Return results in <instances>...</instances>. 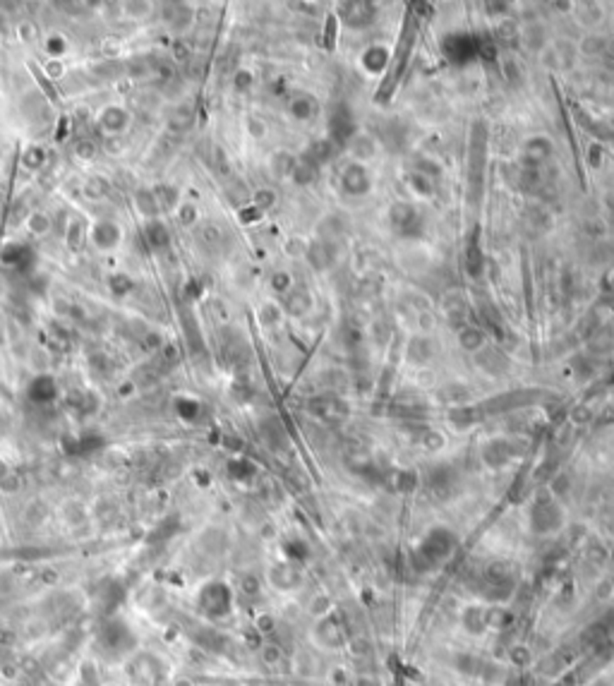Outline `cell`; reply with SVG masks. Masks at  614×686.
<instances>
[{
    "instance_id": "obj_20",
    "label": "cell",
    "mask_w": 614,
    "mask_h": 686,
    "mask_svg": "<svg viewBox=\"0 0 614 686\" xmlns=\"http://www.w3.org/2000/svg\"><path fill=\"white\" fill-rule=\"evenodd\" d=\"M518 36H521V31H518V27L514 22H502L497 27V36H495V41L499 43H504V46H511L514 48L516 43H518Z\"/></svg>"
},
{
    "instance_id": "obj_23",
    "label": "cell",
    "mask_w": 614,
    "mask_h": 686,
    "mask_svg": "<svg viewBox=\"0 0 614 686\" xmlns=\"http://www.w3.org/2000/svg\"><path fill=\"white\" fill-rule=\"evenodd\" d=\"M293 178L297 185H309L314 178H317V168H312L309 163L305 161H295V166H293Z\"/></svg>"
},
{
    "instance_id": "obj_13",
    "label": "cell",
    "mask_w": 614,
    "mask_h": 686,
    "mask_svg": "<svg viewBox=\"0 0 614 686\" xmlns=\"http://www.w3.org/2000/svg\"><path fill=\"white\" fill-rule=\"evenodd\" d=\"M336 144H334L331 140H317V142H312L307 147V152L302 154V161L309 163L312 168H317L319 171V166H324L327 161H331L334 159V154H336Z\"/></svg>"
},
{
    "instance_id": "obj_27",
    "label": "cell",
    "mask_w": 614,
    "mask_h": 686,
    "mask_svg": "<svg viewBox=\"0 0 614 686\" xmlns=\"http://www.w3.org/2000/svg\"><path fill=\"white\" fill-rule=\"evenodd\" d=\"M228 470L233 473V477H252L255 475V465H252L250 461H245V458H240V461H233L231 465H228Z\"/></svg>"
},
{
    "instance_id": "obj_17",
    "label": "cell",
    "mask_w": 614,
    "mask_h": 686,
    "mask_svg": "<svg viewBox=\"0 0 614 686\" xmlns=\"http://www.w3.org/2000/svg\"><path fill=\"white\" fill-rule=\"evenodd\" d=\"M283 555H286L288 562L302 564V562H307L309 555H312V547H309L302 538H290L283 543Z\"/></svg>"
},
{
    "instance_id": "obj_24",
    "label": "cell",
    "mask_w": 614,
    "mask_h": 686,
    "mask_svg": "<svg viewBox=\"0 0 614 686\" xmlns=\"http://www.w3.org/2000/svg\"><path fill=\"white\" fill-rule=\"evenodd\" d=\"M410 185H413V190L417 194H422V197H429V194H434V180L432 178H427V175H422V173H410Z\"/></svg>"
},
{
    "instance_id": "obj_11",
    "label": "cell",
    "mask_w": 614,
    "mask_h": 686,
    "mask_svg": "<svg viewBox=\"0 0 614 686\" xmlns=\"http://www.w3.org/2000/svg\"><path fill=\"white\" fill-rule=\"evenodd\" d=\"M480 231L473 228L471 238H468L466 245V269L473 279H478L480 274L485 272V255H483V245H480Z\"/></svg>"
},
{
    "instance_id": "obj_15",
    "label": "cell",
    "mask_w": 614,
    "mask_h": 686,
    "mask_svg": "<svg viewBox=\"0 0 614 686\" xmlns=\"http://www.w3.org/2000/svg\"><path fill=\"white\" fill-rule=\"evenodd\" d=\"M389 60H391L389 48L384 46H372L363 53V67L367 72H382L389 65Z\"/></svg>"
},
{
    "instance_id": "obj_5",
    "label": "cell",
    "mask_w": 614,
    "mask_h": 686,
    "mask_svg": "<svg viewBox=\"0 0 614 686\" xmlns=\"http://www.w3.org/2000/svg\"><path fill=\"white\" fill-rule=\"evenodd\" d=\"M199 607L202 612L221 619L233 609V593L226 583H209L204 590L199 593Z\"/></svg>"
},
{
    "instance_id": "obj_18",
    "label": "cell",
    "mask_w": 614,
    "mask_h": 686,
    "mask_svg": "<svg viewBox=\"0 0 614 686\" xmlns=\"http://www.w3.org/2000/svg\"><path fill=\"white\" fill-rule=\"evenodd\" d=\"M461 345H464L466 350H478L485 345V333L478 329V326H471L466 324L464 329H461Z\"/></svg>"
},
{
    "instance_id": "obj_28",
    "label": "cell",
    "mask_w": 614,
    "mask_h": 686,
    "mask_svg": "<svg viewBox=\"0 0 614 686\" xmlns=\"http://www.w3.org/2000/svg\"><path fill=\"white\" fill-rule=\"evenodd\" d=\"M271 286H274V291L283 293L286 288H290V276L288 274H274V281H271Z\"/></svg>"
},
{
    "instance_id": "obj_16",
    "label": "cell",
    "mask_w": 614,
    "mask_h": 686,
    "mask_svg": "<svg viewBox=\"0 0 614 686\" xmlns=\"http://www.w3.org/2000/svg\"><path fill=\"white\" fill-rule=\"evenodd\" d=\"M288 109H290V116L297 118V121H309L317 113V101L309 94H295Z\"/></svg>"
},
{
    "instance_id": "obj_14",
    "label": "cell",
    "mask_w": 614,
    "mask_h": 686,
    "mask_svg": "<svg viewBox=\"0 0 614 686\" xmlns=\"http://www.w3.org/2000/svg\"><path fill=\"white\" fill-rule=\"evenodd\" d=\"M334 257H336V250H334V243L331 240H314L307 248V260L312 262L314 269L331 267Z\"/></svg>"
},
{
    "instance_id": "obj_9",
    "label": "cell",
    "mask_w": 614,
    "mask_h": 686,
    "mask_svg": "<svg viewBox=\"0 0 614 686\" xmlns=\"http://www.w3.org/2000/svg\"><path fill=\"white\" fill-rule=\"evenodd\" d=\"M341 187H344V192L351 194V197H363V194L370 192L372 180H370V173H367V168L363 166V163L360 161L348 163L344 171H341Z\"/></svg>"
},
{
    "instance_id": "obj_7",
    "label": "cell",
    "mask_w": 614,
    "mask_h": 686,
    "mask_svg": "<svg viewBox=\"0 0 614 686\" xmlns=\"http://www.w3.org/2000/svg\"><path fill=\"white\" fill-rule=\"evenodd\" d=\"M561 521H564V514H561L559 504L549 499V497H540L530 507V528L535 533H552L561 526Z\"/></svg>"
},
{
    "instance_id": "obj_1",
    "label": "cell",
    "mask_w": 614,
    "mask_h": 686,
    "mask_svg": "<svg viewBox=\"0 0 614 686\" xmlns=\"http://www.w3.org/2000/svg\"><path fill=\"white\" fill-rule=\"evenodd\" d=\"M456 547V535L449 528H432L413 550V566L417 571H429L444 564Z\"/></svg>"
},
{
    "instance_id": "obj_12",
    "label": "cell",
    "mask_w": 614,
    "mask_h": 686,
    "mask_svg": "<svg viewBox=\"0 0 614 686\" xmlns=\"http://www.w3.org/2000/svg\"><path fill=\"white\" fill-rule=\"evenodd\" d=\"M309 408H312L319 418L331 420V423L334 420H344L348 415V406L341 399H336V396H322V399H314L312 404H309Z\"/></svg>"
},
{
    "instance_id": "obj_10",
    "label": "cell",
    "mask_w": 614,
    "mask_h": 686,
    "mask_svg": "<svg viewBox=\"0 0 614 686\" xmlns=\"http://www.w3.org/2000/svg\"><path fill=\"white\" fill-rule=\"evenodd\" d=\"M552 156V140L542 135L530 137L523 144V168H542Z\"/></svg>"
},
{
    "instance_id": "obj_2",
    "label": "cell",
    "mask_w": 614,
    "mask_h": 686,
    "mask_svg": "<svg viewBox=\"0 0 614 686\" xmlns=\"http://www.w3.org/2000/svg\"><path fill=\"white\" fill-rule=\"evenodd\" d=\"M487 163V130L483 123L473 128L471 135V149H468V185L473 187V197H480L483 190V175Z\"/></svg>"
},
{
    "instance_id": "obj_21",
    "label": "cell",
    "mask_w": 614,
    "mask_h": 686,
    "mask_svg": "<svg viewBox=\"0 0 614 686\" xmlns=\"http://www.w3.org/2000/svg\"><path fill=\"white\" fill-rule=\"evenodd\" d=\"M348 144H351L353 154H356L358 159H370V156L375 154V142H372L370 137H365V135H356Z\"/></svg>"
},
{
    "instance_id": "obj_19",
    "label": "cell",
    "mask_w": 614,
    "mask_h": 686,
    "mask_svg": "<svg viewBox=\"0 0 614 686\" xmlns=\"http://www.w3.org/2000/svg\"><path fill=\"white\" fill-rule=\"evenodd\" d=\"M478 363L483 365L485 370H490V372H502V370L506 367V358L495 348H485L483 353H480Z\"/></svg>"
},
{
    "instance_id": "obj_26",
    "label": "cell",
    "mask_w": 614,
    "mask_h": 686,
    "mask_svg": "<svg viewBox=\"0 0 614 686\" xmlns=\"http://www.w3.org/2000/svg\"><path fill=\"white\" fill-rule=\"evenodd\" d=\"M286 305H288L290 314H302L305 310H309V295L305 291H297V293L290 295Z\"/></svg>"
},
{
    "instance_id": "obj_8",
    "label": "cell",
    "mask_w": 614,
    "mask_h": 686,
    "mask_svg": "<svg viewBox=\"0 0 614 686\" xmlns=\"http://www.w3.org/2000/svg\"><path fill=\"white\" fill-rule=\"evenodd\" d=\"M339 17L351 29H365L377 20V5L367 3V0H348L339 3Z\"/></svg>"
},
{
    "instance_id": "obj_30",
    "label": "cell",
    "mask_w": 614,
    "mask_h": 686,
    "mask_svg": "<svg viewBox=\"0 0 614 686\" xmlns=\"http://www.w3.org/2000/svg\"><path fill=\"white\" fill-rule=\"evenodd\" d=\"M250 82H252V77H250L248 72H240V74H238V79H236V84L240 87V89H248Z\"/></svg>"
},
{
    "instance_id": "obj_4",
    "label": "cell",
    "mask_w": 614,
    "mask_h": 686,
    "mask_svg": "<svg viewBox=\"0 0 614 686\" xmlns=\"http://www.w3.org/2000/svg\"><path fill=\"white\" fill-rule=\"evenodd\" d=\"M442 51H444L446 60L454 65H468L478 58V46H476V34H446L442 41Z\"/></svg>"
},
{
    "instance_id": "obj_6",
    "label": "cell",
    "mask_w": 614,
    "mask_h": 686,
    "mask_svg": "<svg viewBox=\"0 0 614 686\" xmlns=\"http://www.w3.org/2000/svg\"><path fill=\"white\" fill-rule=\"evenodd\" d=\"M358 125L356 118H353V111L348 104H336L329 116V140H331L336 147H344L356 137Z\"/></svg>"
},
{
    "instance_id": "obj_25",
    "label": "cell",
    "mask_w": 614,
    "mask_h": 686,
    "mask_svg": "<svg viewBox=\"0 0 614 686\" xmlns=\"http://www.w3.org/2000/svg\"><path fill=\"white\" fill-rule=\"evenodd\" d=\"M429 355H432V343H429L427 338L417 336L410 341V358H415V360H427Z\"/></svg>"
},
{
    "instance_id": "obj_22",
    "label": "cell",
    "mask_w": 614,
    "mask_h": 686,
    "mask_svg": "<svg viewBox=\"0 0 614 686\" xmlns=\"http://www.w3.org/2000/svg\"><path fill=\"white\" fill-rule=\"evenodd\" d=\"M476 46H478V58L483 60L497 58V41L490 39L487 34H476Z\"/></svg>"
},
{
    "instance_id": "obj_29",
    "label": "cell",
    "mask_w": 614,
    "mask_h": 686,
    "mask_svg": "<svg viewBox=\"0 0 614 686\" xmlns=\"http://www.w3.org/2000/svg\"><path fill=\"white\" fill-rule=\"evenodd\" d=\"M276 202V194L269 192V190H262L257 194V206H271Z\"/></svg>"
},
{
    "instance_id": "obj_31",
    "label": "cell",
    "mask_w": 614,
    "mask_h": 686,
    "mask_svg": "<svg viewBox=\"0 0 614 686\" xmlns=\"http://www.w3.org/2000/svg\"><path fill=\"white\" fill-rule=\"evenodd\" d=\"M250 125H252V132H255V135H262V123H257V121H250Z\"/></svg>"
},
{
    "instance_id": "obj_3",
    "label": "cell",
    "mask_w": 614,
    "mask_h": 686,
    "mask_svg": "<svg viewBox=\"0 0 614 686\" xmlns=\"http://www.w3.org/2000/svg\"><path fill=\"white\" fill-rule=\"evenodd\" d=\"M389 223H391V231H394L396 236H401V238H420L422 228H425L422 216L417 214L415 206L408 204V202H396L394 206H391V209H389Z\"/></svg>"
}]
</instances>
